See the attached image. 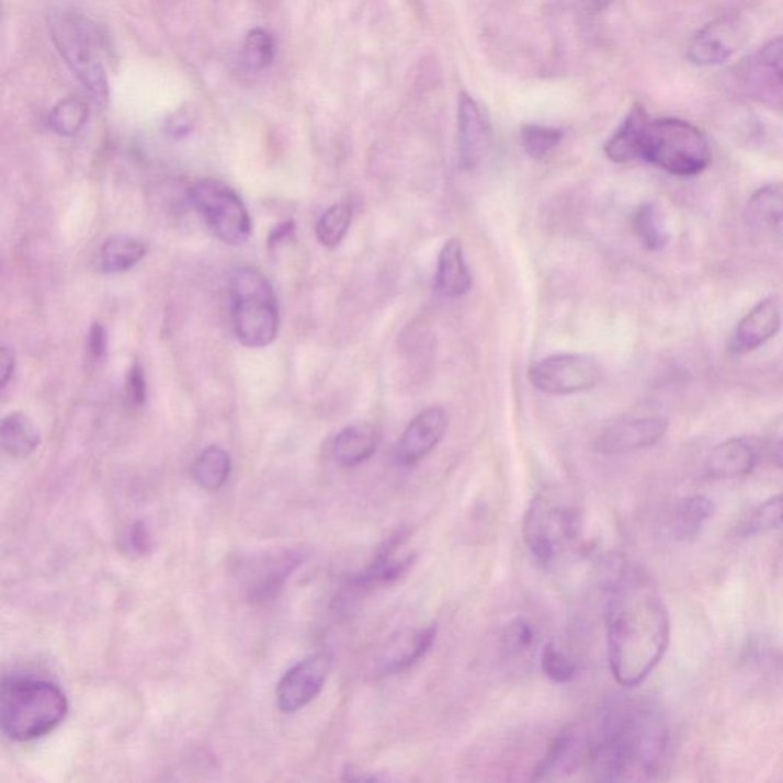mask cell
<instances>
[{
  "mask_svg": "<svg viewBox=\"0 0 783 783\" xmlns=\"http://www.w3.org/2000/svg\"><path fill=\"white\" fill-rule=\"evenodd\" d=\"M189 196L220 242L236 247L250 239V215L238 193L227 184L218 180L197 181L189 190Z\"/></svg>",
  "mask_w": 783,
  "mask_h": 783,
  "instance_id": "obj_8",
  "label": "cell"
},
{
  "mask_svg": "<svg viewBox=\"0 0 783 783\" xmlns=\"http://www.w3.org/2000/svg\"><path fill=\"white\" fill-rule=\"evenodd\" d=\"M564 138V132L556 127L541 126V124H529L522 127V145L526 154L533 158H544L559 146Z\"/></svg>",
  "mask_w": 783,
  "mask_h": 783,
  "instance_id": "obj_33",
  "label": "cell"
},
{
  "mask_svg": "<svg viewBox=\"0 0 783 783\" xmlns=\"http://www.w3.org/2000/svg\"><path fill=\"white\" fill-rule=\"evenodd\" d=\"M331 666V655L316 653L286 670L276 689L279 711L296 713L311 704L327 684Z\"/></svg>",
  "mask_w": 783,
  "mask_h": 783,
  "instance_id": "obj_10",
  "label": "cell"
},
{
  "mask_svg": "<svg viewBox=\"0 0 783 783\" xmlns=\"http://www.w3.org/2000/svg\"><path fill=\"white\" fill-rule=\"evenodd\" d=\"M231 472L230 455L218 445L207 447L193 464V479L207 491L219 490L228 480Z\"/></svg>",
  "mask_w": 783,
  "mask_h": 783,
  "instance_id": "obj_28",
  "label": "cell"
},
{
  "mask_svg": "<svg viewBox=\"0 0 783 783\" xmlns=\"http://www.w3.org/2000/svg\"><path fill=\"white\" fill-rule=\"evenodd\" d=\"M147 254L145 240L134 236H114L107 239L100 253V265L104 273L118 274L129 271Z\"/></svg>",
  "mask_w": 783,
  "mask_h": 783,
  "instance_id": "obj_25",
  "label": "cell"
},
{
  "mask_svg": "<svg viewBox=\"0 0 783 783\" xmlns=\"http://www.w3.org/2000/svg\"><path fill=\"white\" fill-rule=\"evenodd\" d=\"M715 513V503L705 496H688L674 503L670 515V531L678 542L695 541L705 522Z\"/></svg>",
  "mask_w": 783,
  "mask_h": 783,
  "instance_id": "obj_21",
  "label": "cell"
},
{
  "mask_svg": "<svg viewBox=\"0 0 783 783\" xmlns=\"http://www.w3.org/2000/svg\"><path fill=\"white\" fill-rule=\"evenodd\" d=\"M583 738L585 770L594 781H650L668 762V720L647 697H612Z\"/></svg>",
  "mask_w": 783,
  "mask_h": 783,
  "instance_id": "obj_1",
  "label": "cell"
},
{
  "mask_svg": "<svg viewBox=\"0 0 783 783\" xmlns=\"http://www.w3.org/2000/svg\"><path fill=\"white\" fill-rule=\"evenodd\" d=\"M650 116L642 104L632 107L626 120L620 129L612 135L610 141L604 146L608 158L614 162H631L639 158V141H642L643 129Z\"/></svg>",
  "mask_w": 783,
  "mask_h": 783,
  "instance_id": "obj_22",
  "label": "cell"
},
{
  "mask_svg": "<svg viewBox=\"0 0 783 783\" xmlns=\"http://www.w3.org/2000/svg\"><path fill=\"white\" fill-rule=\"evenodd\" d=\"M750 36L751 29L746 19L726 15L708 23L693 37L689 46V58L700 66L724 64L747 45Z\"/></svg>",
  "mask_w": 783,
  "mask_h": 783,
  "instance_id": "obj_12",
  "label": "cell"
},
{
  "mask_svg": "<svg viewBox=\"0 0 783 783\" xmlns=\"http://www.w3.org/2000/svg\"><path fill=\"white\" fill-rule=\"evenodd\" d=\"M588 2L589 8H591L592 11H595V13H599V11L606 10V8L614 2V0H588Z\"/></svg>",
  "mask_w": 783,
  "mask_h": 783,
  "instance_id": "obj_41",
  "label": "cell"
},
{
  "mask_svg": "<svg viewBox=\"0 0 783 783\" xmlns=\"http://www.w3.org/2000/svg\"><path fill=\"white\" fill-rule=\"evenodd\" d=\"M530 379L546 395H572L594 389L602 382V367L591 355L556 354L534 364Z\"/></svg>",
  "mask_w": 783,
  "mask_h": 783,
  "instance_id": "obj_9",
  "label": "cell"
},
{
  "mask_svg": "<svg viewBox=\"0 0 783 783\" xmlns=\"http://www.w3.org/2000/svg\"><path fill=\"white\" fill-rule=\"evenodd\" d=\"M639 158L677 177H695L712 161L703 132L678 118L647 120L639 141Z\"/></svg>",
  "mask_w": 783,
  "mask_h": 783,
  "instance_id": "obj_4",
  "label": "cell"
},
{
  "mask_svg": "<svg viewBox=\"0 0 783 783\" xmlns=\"http://www.w3.org/2000/svg\"><path fill=\"white\" fill-rule=\"evenodd\" d=\"M758 453L744 438H731L712 450L705 472L712 479L744 478L754 470Z\"/></svg>",
  "mask_w": 783,
  "mask_h": 783,
  "instance_id": "obj_18",
  "label": "cell"
},
{
  "mask_svg": "<svg viewBox=\"0 0 783 783\" xmlns=\"http://www.w3.org/2000/svg\"><path fill=\"white\" fill-rule=\"evenodd\" d=\"M41 441V432L25 413L14 412L3 418L0 443L8 456L25 459L36 452Z\"/></svg>",
  "mask_w": 783,
  "mask_h": 783,
  "instance_id": "obj_23",
  "label": "cell"
},
{
  "mask_svg": "<svg viewBox=\"0 0 783 783\" xmlns=\"http://www.w3.org/2000/svg\"><path fill=\"white\" fill-rule=\"evenodd\" d=\"M302 565V556L293 549L258 554L240 568V579L251 602H269L276 597L291 574Z\"/></svg>",
  "mask_w": 783,
  "mask_h": 783,
  "instance_id": "obj_11",
  "label": "cell"
},
{
  "mask_svg": "<svg viewBox=\"0 0 783 783\" xmlns=\"http://www.w3.org/2000/svg\"><path fill=\"white\" fill-rule=\"evenodd\" d=\"M758 64L783 84V36L763 46L758 54Z\"/></svg>",
  "mask_w": 783,
  "mask_h": 783,
  "instance_id": "obj_36",
  "label": "cell"
},
{
  "mask_svg": "<svg viewBox=\"0 0 783 783\" xmlns=\"http://www.w3.org/2000/svg\"><path fill=\"white\" fill-rule=\"evenodd\" d=\"M457 135H459V161L465 170L478 168L491 143L490 123L470 95L461 92L457 106Z\"/></svg>",
  "mask_w": 783,
  "mask_h": 783,
  "instance_id": "obj_15",
  "label": "cell"
},
{
  "mask_svg": "<svg viewBox=\"0 0 783 783\" xmlns=\"http://www.w3.org/2000/svg\"><path fill=\"white\" fill-rule=\"evenodd\" d=\"M635 235L639 242L650 251H660L668 246L669 228L666 223L665 213L657 203H646L639 205L632 218Z\"/></svg>",
  "mask_w": 783,
  "mask_h": 783,
  "instance_id": "obj_27",
  "label": "cell"
},
{
  "mask_svg": "<svg viewBox=\"0 0 783 783\" xmlns=\"http://www.w3.org/2000/svg\"><path fill=\"white\" fill-rule=\"evenodd\" d=\"M783 525V495L773 496L769 501L756 507L742 525L740 533L744 536H758L781 529Z\"/></svg>",
  "mask_w": 783,
  "mask_h": 783,
  "instance_id": "obj_32",
  "label": "cell"
},
{
  "mask_svg": "<svg viewBox=\"0 0 783 783\" xmlns=\"http://www.w3.org/2000/svg\"><path fill=\"white\" fill-rule=\"evenodd\" d=\"M746 223L756 230H770L783 223V185L767 184L756 190L746 205Z\"/></svg>",
  "mask_w": 783,
  "mask_h": 783,
  "instance_id": "obj_24",
  "label": "cell"
},
{
  "mask_svg": "<svg viewBox=\"0 0 783 783\" xmlns=\"http://www.w3.org/2000/svg\"><path fill=\"white\" fill-rule=\"evenodd\" d=\"M232 328L243 347H269L279 334V306L261 271L240 269L230 283Z\"/></svg>",
  "mask_w": 783,
  "mask_h": 783,
  "instance_id": "obj_5",
  "label": "cell"
},
{
  "mask_svg": "<svg viewBox=\"0 0 783 783\" xmlns=\"http://www.w3.org/2000/svg\"><path fill=\"white\" fill-rule=\"evenodd\" d=\"M608 657L615 681L638 688L657 669L670 642V616L649 576L620 569L606 608Z\"/></svg>",
  "mask_w": 783,
  "mask_h": 783,
  "instance_id": "obj_2",
  "label": "cell"
},
{
  "mask_svg": "<svg viewBox=\"0 0 783 783\" xmlns=\"http://www.w3.org/2000/svg\"><path fill=\"white\" fill-rule=\"evenodd\" d=\"M669 421L661 417L631 418L604 429L597 440V450L606 455L638 452L660 443L668 433Z\"/></svg>",
  "mask_w": 783,
  "mask_h": 783,
  "instance_id": "obj_14",
  "label": "cell"
},
{
  "mask_svg": "<svg viewBox=\"0 0 783 783\" xmlns=\"http://www.w3.org/2000/svg\"><path fill=\"white\" fill-rule=\"evenodd\" d=\"M69 701L56 682L29 677H5L0 692V723L8 738L31 742L64 723Z\"/></svg>",
  "mask_w": 783,
  "mask_h": 783,
  "instance_id": "obj_3",
  "label": "cell"
},
{
  "mask_svg": "<svg viewBox=\"0 0 783 783\" xmlns=\"http://www.w3.org/2000/svg\"><path fill=\"white\" fill-rule=\"evenodd\" d=\"M536 639L533 624L523 619H515L503 629L502 647L510 657H522L536 646Z\"/></svg>",
  "mask_w": 783,
  "mask_h": 783,
  "instance_id": "obj_34",
  "label": "cell"
},
{
  "mask_svg": "<svg viewBox=\"0 0 783 783\" xmlns=\"http://www.w3.org/2000/svg\"><path fill=\"white\" fill-rule=\"evenodd\" d=\"M146 394L145 371L138 363H135L129 371V375H127L126 382V398L132 409H139V407L145 406Z\"/></svg>",
  "mask_w": 783,
  "mask_h": 783,
  "instance_id": "obj_37",
  "label": "cell"
},
{
  "mask_svg": "<svg viewBox=\"0 0 783 783\" xmlns=\"http://www.w3.org/2000/svg\"><path fill=\"white\" fill-rule=\"evenodd\" d=\"M378 445L379 433L374 425H348L332 441L331 456L340 467H356L374 456Z\"/></svg>",
  "mask_w": 783,
  "mask_h": 783,
  "instance_id": "obj_19",
  "label": "cell"
},
{
  "mask_svg": "<svg viewBox=\"0 0 783 783\" xmlns=\"http://www.w3.org/2000/svg\"><path fill=\"white\" fill-rule=\"evenodd\" d=\"M49 33L57 52L89 94L97 103H106L110 83L100 60V38L94 25L81 14L58 11L49 18Z\"/></svg>",
  "mask_w": 783,
  "mask_h": 783,
  "instance_id": "obj_6",
  "label": "cell"
},
{
  "mask_svg": "<svg viewBox=\"0 0 783 783\" xmlns=\"http://www.w3.org/2000/svg\"><path fill=\"white\" fill-rule=\"evenodd\" d=\"M15 371V354L13 349H0V387H7Z\"/></svg>",
  "mask_w": 783,
  "mask_h": 783,
  "instance_id": "obj_40",
  "label": "cell"
},
{
  "mask_svg": "<svg viewBox=\"0 0 783 783\" xmlns=\"http://www.w3.org/2000/svg\"><path fill=\"white\" fill-rule=\"evenodd\" d=\"M436 288L445 297H463L472 288V274L465 263L463 246L459 240L445 242L438 258L435 274Z\"/></svg>",
  "mask_w": 783,
  "mask_h": 783,
  "instance_id": "obj_20",
  "label": "cell"
},
{
  "mask_svg": "<svg viewBox=\"0 0 783 783\" xmlns=\"http://www.w3.org/2000/svg\"><path fill=\"white\" fill-rule=\"evenodd\" d=\"M541 665L546 677L559 684L572 681L577 673L576 661L554 643H548L542 650Z\"/></svg>",
  "mask_w": 783,
  "mask_h": 783,
  "instance_id": "obj_35",
  "label": "cell"
},
{
  "mask_svg": "<svg viewBox=\"0 0 783 783\" xmlns=\"http://www.w3.org/2000/svg\"><path fill=\"white\" fill-rule=\"evenodd\" d=\"M352 223V207L348 203H337L320 216L316 227V236L321 246L339 247Z\"/></svg>",
  "mask_w": 783,
  "mask_h": 783,
  "instance_id": "obj_31",
  "label": "cell"
},
{
  "mask_svg": "<svg viewBox=\"0 0 783 783\" xmlns=\"http://www.w3.org/2000/svg\"><path fill=\"white\" fill-rule=\"evenodd\" d=\"M401 544L402 534L397 533L395 536L387 538L386 544L379 549L374 560L362 572L356 574L354 579L355 587L359 589L383 588L401 579L415 561L412 554L398 556V549L401 548Z\"/></svg>",
  "mask_w": 783,
  "mask_h": 783,
  "instance_id": "obj_17",
  "label": "cell"
},
{
  "mask_svg": "<svg viewBox=\"0 0 783 783\" xmlns=\"http://www.w3.org/2000/svg\"><path fill=\"white\" fill-rule=\"evenodd\" d=\"M449 428L444 407L430 406L407 424L395 447V461L401 467L420 464L443 441Z\"/></svg>",
  "mask_w": 783,
  "mask_h": 783,
  "instance_id": "obj_13",
  "label": "cell"
},
{
  "mask_svg": "<svg viewBox=\"0 0 783 783\" xmlns=\"http://www.w3.org/2000/svg\"><path fill=\"white\" fill-rule=\"evenodd\" d=\"M276 57V41L265 29H254L247 34L240 48V61L250 71H262L273 64Z\"/></svg>",
  "mask_w": 783,
  "mask_h": 783,
  "instance_id": "obj_29",
  "label": "cell"
},
{
  "mask_svg": "<svg viewBox=\"0 0 783 783\" xmlns=\"http://www.w3.org/2000/svg\"><path fill=\"white\" fill-rule=\"evenodd\" d=\"M88 104L79 97L60 100L49 114V126L60 137H76L87 124Z\"/></svg>",
  "mask_w": 783,
  "mask_h": 783,
  "instance_id": "obj_30",
  "label": "cell"
},
{
  "mask_svg": "<svg viewBox=\"0 0 783 783\" xmlns=\"http://www.w3.org/2000/svg\"><path fill=\"white\" fill-rule=\"evenodd\" d=\"M773 459L779 467L783 468V440L779 441L776 447H774Z\"/></svg>",
  "mask_w": 783,
  "mask_h": 783,
  "instance_id": "obj_42",
  "label": "cell"
},
{
  "mask_svg": "<svg viewBox=\"0 0 783 783\" xmlns=\"http://www.w3.org/2000/svg\"><path fill=\"white\" fill-rule=\"evenodd\" d=\"M89 351H91L94 359L100 360L106 355L107 351V334L106 329L100 324H95L94 327L89 331Z\"/></svg>",
  "mask_w": 783,
  "mask_h": 783,
  "instance_id": "obj_39",
  "label": "cell"
},
{
  "mask_svg": "<svg viewBox=\"0 0 783 783\" xmlns=\"http://www.w3.org/2000/svg\"><path fill=\"white\" fill-rule=\"evenodd\" d=\"M436 638V627H422L410 634V637L398 642L397 653L390 655L387 660L383 661V672L399 673L412 668L420 662L422 658L432 649Z\"/></svg>",
  "mask_w": 783,
  "mask_h": 783,
  "instance_id": "obj_26",
  "label": "cell"
},
{
  "mask_svg": "<svg viewBox=\"0 0 783 783\" xmlns=\"http://www.w3.org/2000/svg\"><path fill=\"white\" fill-rule=\"evenodd\" d=\"M126 542L127 548H129V552L134 553L135 556H145V554L152 549V536H150V531L143 521L135 522L134 525L130 526Z\"/></svg>",
  "mask_w": 783,
  "mask_h": 783,
  "instance_id": "obj_38",
  "label": "cell"
},
{
  "mask_svg": "<svg viewBox=\"0 0 783 783\" xmlns=\"http://www.w3.org/2000/svg\"><path fill=\"white\" fill-rule=\"evenodd\" d=\"M579 515L548 493L531 499L523 515L522 534L526 548L537 564L552 565L566 545L580 533Z\"/></svg>",
  "mask_w": 783,
  "mask_h": 783,
  "instance_id": "obj_7",
  "label": "cell"
},
{
  "mask_svg": "<svg viewBox=\"0 0 783 783\" xmlns=\"http://www.w3.org/2000/svg\"><path fill=\"white\" fill-rule=\"evenodd\" d=\"M782 304L776 296L763 298L739 321L730 340L735 354H747L763 347L781 331Z\"/></svg>",
  "mask_w": 783,
  "mask_h": 783,
  "instance_id": "obj_16",
  "label": "cell"
}]
</instances>
